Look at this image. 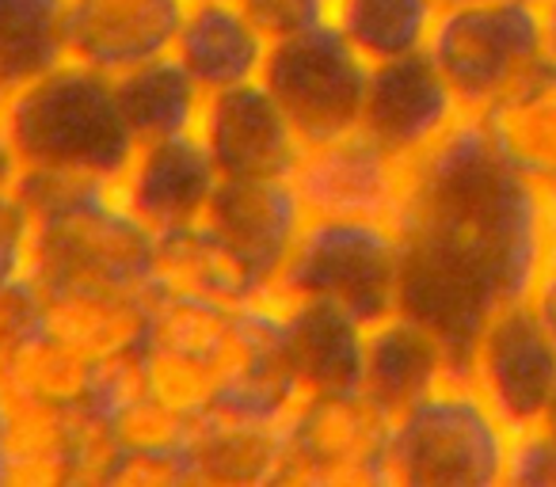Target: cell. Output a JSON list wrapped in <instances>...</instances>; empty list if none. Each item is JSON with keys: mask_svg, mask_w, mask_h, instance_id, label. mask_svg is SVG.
Masks as SVG:
<instances>
[{"mask_svg": "<svg viewBox=\"0 0 556 487\" xmlns=\"http://www.w3.org/2000/svg\"><path fill=\"white\" fill-rule=\"evenodd\" d=\"M42 332V305L31 279H16L0 286V366L9 362L31 335Z\"/></svg>", "mask_w": 556, "mask_h": 487, "instance_id": "obj_28", "label": "cell"}, {"mask_svg": "<svg viewBox=\"0 0 556 487\" xmlns=\"http://www.w3.org/2000/svg\"><path fill=\"white\" fill-rule=\"evenodd\" d=\"M184 453L191 487H270L287 464V419L222 403L191 426Z\"/></svg>", "mask_w": 556, "mask_h": 487, "instance_id": "obj_15", "label": "cell"}, {"mask_svg": "<svg viewBox=\"0 0 556 487\" xmlns=\"http://www.w3.org/2000/svg\"><path fill=\"white\" fill-rule=\"evenodd\" d=\"M393 229L401 312L439 335L465 373L484 324L526 302L545 264V194L503 161L477 115H462L408 161Z\"/></svg>", "mask_w": 556, "mask_h": 487, "instance_id": "obj_1", "label": "cell"}, {"mask_svg": "<svg viewBox=\"0 0 556 487\" xmlns=\"http://www.w3.org/2000/svg\"><path fill=\"white\" fill-rule=\"evenodd\" d=\"M153 297V286H130V282L42 286V332L111 373L146 347Z\"/></svg>", "mask_w": 556, "mask_h": 487, "instance_id": "obj_10", "label": "cell"}, {"mask_svg": "<svg viewBox=\"0 0 556 487\" xmlns=\"http://www.w3.org/2000/svg\"><path fill=\"white\" fill-rule=\"evenodd\" d=\"M0 126L16 145L24 171L111 187L138 149L118 111L115 77H103L70 57L4 95Z\"/></svg>", "mask_w": 556, "mask_h": 487, "instance_id": "obj_2", "label": "cell"}, {"mask_svg": "<svg viewBox=\"0 0 556 487\" xmlns=\"http://www.w3.org/2000/svg\"><path fill=\"white\" fill-rule=\"evenodd\" d=\"M515 431L465 373L439 381L393 415L381 479L386 487H500Z\"/></svg>", "mask_w": 556, "mask_h": 487, "instance_id": "obj_3", "label": "cell"}, {"mask_svg": "<svg viewBox=\"0 0 556 487\" xmlns=\"http://www.w3.org/2000/svg\"><path fill=\"white\" fill-rule=\"evenodd\" d=\"M541 24H545V54L556 62V0H541Z\"/></svg>", "mask_w": 556, "mask_h": 487, "instance_id": "obj_32", "label": "cell"}, {"mask_svg": "<svg viewBox=\"0 0 556 487\" xmlns=\"http://www.w3.org/2000/svg\"><path fill=\"white\" fill-rule=\"evenodd\" d=\"M510 487H556V438L541 426L515 434L507 461Z\"/></svg>", "mask_w": 556, "mask_h": 487, "instance_id": "obj_29", "label": "cell"}, {"mask_svg": "<svg viewBox=\"0 0 556 487\" xmlns=\"http://www.w3.org/2000/svg\"><path fill=\"white\" fill-rule=\"evenodd\" d=\"M465 111L427 54L374 65L366 88L363 130L378 138L389 153L412 161L431 141H439Z\"/></svg>", "mask_w": 556, "mask_h": 487, "instance_id": "obj_14", "label": "cell"}, {"mask_svg": "<svg viewBox=\"0 0 556 487\" xmlns=\"http://www.w3.org/2000/svg\"><path fill=\"white\" fill-rule=\"evenodd\" d=\"M457 362L439 343V335L427 332L419 320L393 312L381 324L366 328L363 343V381L358 385L389 411H404L412 400L434 388L439 381L454 377Z\"/></svg>", "mask_w": 556, "mask_h": 487, "instance_id": "obj_21", "label": "cell"}, {"mask_svg": "<svg viewBox=\"0 0 556 487\" xmlns=\"http://www.w3.org/2000/svg\"><path fill=\"white\" fill-rule=\"evenodd\" d=\"M450 4H465V0H439V9H450Z\"/></svg>", "mask_w": 556, "mask_h": 487, "instance_id": "obj_36", "label": "cell"}, {"mask_svg": "<svg viewBox=\"0 0 556 487\" xmlns=\"http://www.w3.org/2000/svg\"><path fill=\"white\" fill-rule=\"evenodd\" d=\"M548 256H556V209H548Z\"/></svg>", "mask_w": 556, "mask_h": 487, "instance_id": "obj_34", "label": "cell"}, {"mask_svg": "<svg viewBox=\"0 0 556 487\" xmlns=\"http://www.w3.org/2000/svg\"><path fill=\"white\" fill-rule=\"evenodd\" d=\"M237 4L270 42L328 24L332 12V0H237Z\"/></svg>", "mask_w": 556, "mask_h": 487, "instance_id": "obj_27", "label": "cell"}, {"mask_svg": "<svg viewBox=\"0 0 556 487\" xmlns=\"http://www.w3.org/2000/svg\"><path fill=\"white\" fill-rule=\"evenodd\" d=\"M103 487H191L184 449H123Z\"/></svg>", "mask_w": 556, "mask_h": 487, "instance_id": "obj_26", "label": "cell"}, {"mask_svg": "<svg viewBox=\"0 0 556 487\" xmlns=\"http://www.w3.org/2000/svg\"><path fill=\"white\" fill-rule=\"evenodd\" d=\"M0 385L4 393L50 403V408H92L103 403L108 370L80 358L50 332H39L0 366Z\"/></svg>", "mask_w": 556, "mask_h": 487, "instance_id": "obj_24", "label": "cell"}, {"mask_svg": "<svg viewBox=\"0 0 556 487\" xmlns=\"http://www.w3.org/2000/svg\"><path fill=\"white\" fill-rule=\"evenodd\" d=\"M427 57L465 115H480L545 62L541 0H465L439 9Z\"/></svg>", "mask_w": 556, "mask_h": 487, "instance_id": "obj_5", "label": "cell"}, {"mask_svg": "<svg viewBox=\"0 0 556 487\" xmlns=\"http://www.w3.org/2000/svg\"><path fill=\"white\" fill-rule=\"evenodd\" d=\"M260 85L305 141H325L363 126L370 65L328 24L270 42Z\"/></svg>", "mask_w": 556, "mask_h": 487, "instance_id": "obj_7", "label": "cell"}, {"mask_svg": "<svg viewBox=\"0 0 556 487\" xmlns=\"http://www.w3.org/2000/svg\"><path fill=\"white\" fill-rule=\"evenodd\" d=\"M393 415L363 385L305 396L287 415V464L278 484L302 487H386Z\"/></svg>", "mask_w": 556, "mask_h": 487, "instance_id": "obj_6", "label": "cell"}, {"mask_svg": "<svg viewBox=\"0 0 556 487\" xmlns=\"http://www.w3.org/2000/svg\"><path fill=\"white\" fill-rule=\"evenodd\" d=\"M541 431H548V434L556 438V396H553V403H548L545 419H541Z\"/></svg>", "mask_w": 556, "mask_h": 487, "instance_id": "obj_33", "label": "cell"}, {"mask_svg": "<svg viewBox=\"0 0 556 487\" xmlns=\"http://www.w3.org/2000/svg\"><path fill=\"white\" fill-rule=\"evenodd\" d=\"M408 161L355 126L325 141H305L290 168V187L305 221H381L393 225L404 198Z\"/></svg>", "mask_w": 556, "mask_h": 487, "instance_id": "obj_8", "label": "cell"}, {"mask_svg": "<svg viewBox=\"0 0 556 487\" xmlns=\"http://www.w3.org/2000/svg\"><path fill=\"white\" fill-rule=\"evenodd\" d=\"M278 302L325 305L358 328L401 312V240L381 221H305L270 282Z\"/></svg>", "mask_w": 556, "mask_h": 487, "instance_id": "obj_4", "label": "cell"}, {"mask_svg": "<svg viewBox=\"0 0 556 487\" xmlns=\"http://www.w3.org/2000/svg\"><path fill=\"white\" fill-rule=\"evenodd\" d=\"M526 305H530V312L538 317V324L548 332V339L556 343V256H545L530 294H526Z\"/></svg>", "mask_w": 556, "mask_h": 487, "instance_id": "obj_31", "label": "cell"}, {"mask_svg": "<svg viewBox=\"0 0 556 487\" xmlns=\"http://www.w3.org/2000/svg\"><path fill=\"white\" fill-rule=\"evenodd\" d=\"M270 302L278 309V355H282L294 403L305 396L355 388L363 381L366 328L325 305L278 302V297Z\"/></svg>", "mask_w": 556, "mask_h": 487, "instance_id": "obj_17", "label": "cell"}, {"mask_svg": "<svg viewBox=\"0 0 556 487\" xmlns=\"http://www.w3.org/2000/svg\"><path fill=\"white\" fill-rule=\"evenodd\" d=\"M439 20V0H332L328 27L366 65H389L416 57Z\"/></svg>", "mask_w": 556, "mask_h": 487, "instance_id": "obj_23", "label": "cell"}, {"mask_svg": "<svg viewBox=\"0 0 556 487\" xmlns=\"http://www.w3.org/2000/svg\"><path fill=\"white\" fill-rule=\"evenodd\" d=\"M115 95L134 145L194 133L206 103V95L179 69L176 57H161L115 77Z\"/></svg>", "mask_w": 556, "mask_h": 487, "instance_id": "obj_22", "label": "cell"}, {"mask_svg": "<svg viewBox=\"0 0 556 487\" xmlns=\"http://www.w3.org/2000/svg\"><path fill=\"white\" fill-rule=\"evenodd\" d=\"M202 225L275 282L305 229V209L290 179H222Z\"/></svg>", "mask_w": 556, "mask_h": 487, "instance_id": "obj_16", "label": "cell"}, {"mask_svg": "<svg viewBox=\"0 0 556 487\" xmlns=\"http://www.w3.org/2000/svg\"><path fill=\"white\" fill-rule=\"evenodd\" d=\"M153 290L225 305V309H248L270 294V282L240 252H232L210 225L199 221L156 236Z\"/></svg>", "mask_w": 556, "mask_h": 487, "instance_id": "obj_18", "label": "cell"}, {"mask_svg": "<svg viewBox=\"0 0 556 487\" xmlns=\"http://www.w3.org/2000/svg\"><path fill=\"white\" fill-rule=\"evenodd\" d=\"M0 426H4V385H0Z\"/></svg>", "mask_w": 556, "mask_h": 487, "instance_id": "obj_35", "label": "cell"}, {"mask_svg": "<svg viewBox=\"0 0 556 487\" xmlns=\"http://www.w3.org/2000/svg\"><path fill=\"white\" fill-rule=\"evenodd\" d=\"M270 54V39L244 16L237 0H191L172 57L202 95L255 85Z\"/></svg>", "mask_w": 556, "mask_h": 487, "instance_id": "obj_19", "label": "cell"}, {"mask_svg": "<svg viewBox=\"0 0 556 487\" xmlns=\"http://www.w3.org/2000/svg\"><path fill=\"white\" fill-rule=\"evenodd\" d=\"M217 183H222V171L210 161L199 133H184V138L146 141L134 149L115 191L138 221L164 236V232L199 225Z\"/></svg>", "mask_w": 556, "mask_h": 487, "instance_id": "obj_13", "label": "cell"}, {"mask_svg": "<svg viewBox=\"0 0 556 487\" xmlns=\"http://www.w3.org/2000/svg\"><path fill=\"white\" fill-rule=\"evenodd\" d=\"M31 256V214L20 191H0V286L27 279Z\"/></svg>", "mask_w": 556, "mask_h": 487, "instance_id": "obj_30", "label": "cell"}, {"mask_svg": "<svg viewBox=\"0 0 556 487\" xmlns=\"http://www.w3.org/2000/svg\"><path fill=\"white\" fill-rule=\"evenodd\" d=\"M480 126L500 156L556 209V62H538L510 92L480 111Z\"/></svg>", "mask_w": 556, "mask_h": 487, "instance_id": "obj_20", "label": "cell"}, {"mask_svg": "<svg viewBox=\"0 0 556 487\" xmlns=\"http://www.w3.org/2000/svg\"><path fill=\"white\" fill-rule=\"evenodd\" d=\"M70 0H0V80L4 95L42 77L65 57Z\"/></svg>", "mask_w": 556, "mask_h": 487, "instance_id": "obj_25", "label": "cell"}, {"mask_svg": "<svg viewBox=\"0 0 556 487\" xmlns=\"http://www.w3.org/2000/svg\"><path fill=\"white\" fill-rule=\"evenodd\" d=\"M194 133L222 179H290L302 153V138L260 80L206 95Z\"/></svg>", "mask_w": 556, "mask_h": 487, "instance_id": "obj_12", "label": "cell"}, {"mask_svg": "<svg viewBox=\"0 0 556 487\" xmlns=\"http://www.w3.org/2000/svg\"><path fill=\"white\" fill-rule=\"evenodd\" d=\"M465 377L515 434L533 431L556 396V343L526 302L500 309L477 335Z\"/></svg>", "mask_w": 556, "mask_h": 487, "instance_id": "obj_9", "label": "cell"}, {"mask_svg": "<svg viewBox=\"0 0 556 487\" xmlns=\"http://www.w3.org/2000/svg\"><path fill=\"white\" fill-rule=\"evenodd\" d=\"M191 0H70L65 54L103 77L172 57Z\"/></svg>", "mask_w": 556, "mask_h": 487, "instance_id": "obj_11", "label": "cell"}, {"mask_svg": "<svg viewBox=\"0 0 556 487\" xmlns=\"http://www.w3.org/2000/svg\"><path fill=\"white\" fill-rule=\"evenodd\" d=\"M0 103H4V80H0Z\"/></svg>", "mask_w": 556, "mask_h": 487, "instance_id": "obj_37", "label": "cell"}]
</instances>
